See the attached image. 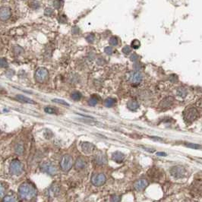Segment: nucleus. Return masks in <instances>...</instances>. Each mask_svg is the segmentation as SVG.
I'll use <instances>...</instances> for the list:
<instances>
[{"label": "nucleus", "mask_w": 202, "mask_h": 202, "mask_svg": "<svg viewBox=\"0 0 202 202\" xmlns=\"http://www.w3.org/2000/svg\"><path fill=\"white\" fill-rule=\"evenodd\" d=\"M36 195L35 186L30 182H24L19 186L18 195L21 199L24 201H30Z\"/></svg>", "instance_id": "1"}, {"label": "nucleus", "mask_w": 202, "mask_h": 202, "mask_svg": "<svg viewBox=\"0 0 202 202\" xmlns=\"http://www.w3.org/2000/svg\"><path fill=\"white\" fill-rule=\"evenodd\" d=\"M9 170L10 172H11L12 175L19 176L23 172V164L18 160H13L11 162V163H10Z\"/></svg>", "instance_id": "2"}, {"label": "nucleus", "mask_w": 202, "mask_h": 202, "mask_svg": "<svg viewBox=\"0 0 202 202\" xmlns=\"http://www.w3.org/2000/svg\"><path fill=\"white\" fill-rule=\"evenodd\" d=\"M73 166V158L71 155L65 154L60 161V167L63 171L68 172Z\"/></svg>", "instance_id": "3"}, {"label": "nucleus", "mask_w": 202, "mask_h": 202, "mask_svg": "<svg viewBox=\"0 0 202 202\" xmlns=\"http://www.w3.org/2000/svg\"><path fill=\"white\" fill-rule=\"evenodd\" d=\"M41 170L42 171L52 176L56 174L57 171H58V169H57L55 164L52 162H45V163H42Z\"/></svg>", "instance_id": "4"}, {"label": "nucleus", "mask_w": 202, "mask_h": 202, "mask_svg": "<svg viewBox=\"0 0 202 202\" xmlns=\"http://www.w3.org/2000/svg\"><path fill=\"white\" fill-rule=\"evenodd\" d=\"M170 174L176 179L184 178L186 175V170L182 166H175L170 169Z\"/></svg>", "instance_id": "5"}, {"label": "nucleus", "mask_w": 202, "mask_h": 202, "mask_svg": "<svg viewBox=\"0 0 202 202\" xmlns=\"http://www.w3.org/2000/svg\"><path fill=\"white\" fill-rule=\"evenodd\" d=\"M184 119L187 122H193L198 117V113L195 108H187L184 112Z\"/></svg>", "instance_id": "6"}, {"label": "nucleus", "mask_w": 202, "mask_h": 202, "mask_svg": "<svg viewBox=\"0 0 202 202\" xmlns=\"http://www.w3.org/2000/svg\"><path fill=\"white\" fill-rule=\"evenodd\" d=\"M107 182V177L103 173L94 174L91 178V182L94 185L100 187L103 185Z\"/></svg>", "instance_id": "7"}, {"label": "nucleus", "mask_w": 202, "mask_h": 202, "mask_svg": "<svg viewBox=\"0 0 202 202\" xmlns=\"http://www.w3.org/2000/svg\"><path fill=\"white\" fill-rule=\"evenodd\" d=\"M48 70L45 68H40L36 71L35 79L37 82L43 83L48 78Z\"/></svg>", "instance_id": "8"}, {"label": "nucleus", "mask_w": 202, "mask_h": 202, "mask_svg": "<svg viewBox=\"0 0 202 202\" xmlns=\"http://www.w3.org/2000/svg\"><path fill=\"white\" fill-rule=\"evenodd\" d=\"M149 182L147 179H140L137 180L134 184V188L137 191H144L148 185Z\"/></svg>", "instance_id": "9"}, {"label": "nucleus", "mask_w": 202, "mask_h": 202, "mask_svg": "<svg viewBox=\"0 0 202 202\" xmlns=\"http://www.w3.org/2000/svg\"><path fill=\"white\" fill-rule=\"evenodd\" d=\"M128 80L131 82L133 83H138L142 80V75L138 71L135 72H131L128 74Z\"/></svg>", "instance_id": "10"}, {"label": "nucleus", "mask_w": 202, "mask_h": 202, "mask_svg": "<svg viewBox=\"0 0 202 202\" xmlns=\"http://www.w3.org/2000/svg\"><path fill=\"white\" fill-rule=\"evenodd\" d=\"M11 17V10L8 7H2L0 8V19L6 21Z\"/></svg>", "instance_id": "11"}, {"label": "nucleus", "mask_w": 202, "mask_h": 202, "mask_svg": "<svg viewBox=\"0 0 202 202\" xmlns=\"http://www.w3.org/2000/svg\"><path fill=\"white\" fill-rule=\"evenodd\" d=\"M81 149L85 154H91L94 150V144H90V143L84 142L81 145Z\"/></svg>", "instance_id": "12"}, {"label": "nucleus", "mask_w": 202, "mask_h": 202, "mask_svg": "<svg viewBox=\"0 0 202 202\" xmlns=\"http://www.w3.org/2000/svg\"><path fill=\"white\" fill-rule=\"evenodd\" d=\"M173 100V97H166V98L163 99V100L161 101V104H160V107L162 108V109H166V108L170 107L172 104Z\"/></svg>", "instance_id": "13"}, {"label": "nucleus", "mask_w": 202, "mask_h": 202, "mask_svg": "<svg viewBox=\"0 0 202 202\" xmlns=\"http://www.w3.org/2000/svg\"><path fill=\"white\" fill-rule=\"evenodd\" d=\"M86 165H87L86 161H85L83 158L79 157L78 158L77 161L75 162V167L76 170H83V169H84L85 166H86Z\"/></svg>", "instance_id": "14"}, {"label": "nucleus", "mask_w": 202, "mask_h": 202, "mask_svg": "<svg viewBox=\"0 0 202 202\" xmlns=\"http://www.w3.org/2000/svg\"><path fill=\"white\" fill-rule=\"evenodd\" d=\"M125 159V155L123 153L116 151L113 154V160L116 163H122Z\"/></svg>", "instance_id": "15"}, {"label": "nucleus", "mask_w": 202, "mask_h": 202, "mask_svg": "<svg viewBox=\"0 0 202 202\" xmlns=\"http://www.w3.org/2000/svg\"><path fill=\"white\" fill-rule=\"evenodd\" d=\"M1 202H21L18 196L15 195H8L2 198Z\"/></svg>", "instance_id": "16"}, {"label": "nucleus", "mask_w": 202, "mask_h": 202, "mask_svg": "<svg viewBox=\"0 0 202 202\" xmlns=\"http://www.w3.org/2000/svg\"><path fill=\"white\" fill-rule=\"evenodd\" d=\"M16 99L20 102L24 103H30V104H35V102L31 99L28 98L27 97H25L24 95L18 94L16 95Z\"/></svg>", "instance_id": "17"}, {"label": "nucleus", "mask_w": 202, "mask_h": 202, "mask_svg": "<svg viewBox=\"0 0 202 202\" xmlns=\"http://www.w3.org/2000/svg\"><path fill=\"white\" fill-rule=\"evenodd\" d=\"M107 157L104 154H99L96 156V163L99 165H104L107 163Z\"/></svg>", "instance_id": "18"}, {"label": "nucleus", "mask_w": 202, "mask_h": 202, "mask_svg": "<svg viewBox=\"0 0 202 202\" xmlns=\"http://www.w3.org/2000/svg\"><path fill=\"white\" fill-rule=\"evenodd\" d=\"M127 106H128V109H131V110H135L139 107L138 103L135 100H130L127 104Z\"/></svg>", "instance_id": "19"}, {"label": "nucleus", "mask_w": 202, "mask_h": 202, "mask_svg": "<svg viewBox=\"0 0 202 202\" xmlns=\"http://www.w3.org/2000/svg\"><path fill=\"white\" fill-rule=\"evenodd\" d=\"M116 99L107 98V100H105V102H104V105H105L107 107H113L115 103H116Z\"/></svg>", "instance_id": "20"}, {"label": "nucleus", "mask_w": 202, "mask_h": 202, "mask_svg": "<svg viewBox=\"0 0 202 202\" xmlns=\"http://www.w3.org/2000/svg\"><path fill=\"white\" fill-rule=\"evenodd\" d=\"M6 185L2 182H0V199L4 198L5 193H6Z\"/></svg>", "instance_id": "21"}, {"label": "nucleus", "mask_w": 202, "mask_h": 202, "mask_svg": "<svg viewBox=\"0 0 202 202\" xmlns=\"http://www.w3.org/2000/svg\"><path fill=\"white\" fill-rule=\"evenodd\" d=\"M177 94L181 97H185L187 95V90H186L185 88L181 87V88H178V90H177Z\"/></svg>", "instance_id": "22"}, {"label": "nucleus", "mask_w": 202, "mask_h": 202, "mask_svg": "<svg viewBox=\"0 0 202 202\" xmlns=\"http://www.w3.org/2000/svg\"><path fill=\"white\" fill-rule=\"evenodd\" d=\"M15 151L17 154H22L24 153V147L22 144H17L15 147Z\"/></svg>", "instance_id": "23"}, {"label": "nucleus", "mask_w": 202, "mask_h": 202, "mask_svg": "<svg viewBox=\"0 0 202 202\" xmlns=\"http://www.w3.org/2000/svg\"><path fill=\"white\" fill-rule=\"evenodd\" d=\"M81 97H82V96H81V94L78 91L74 92V93L71 94V98H72L74 100H76V101L81 100Z\"/></svg>", "instance_id": "24"}, {"label": "nucleus", "mask_w": 202, "mask_h": 202, "mask_svg": "<svg viewBox=\"0 0 202 202\" xmlns=\"http://www.w3.org/2000/svg\"><path fill=\"white\" fill-rule=\"evenodd\" d=\"M44 111L46 113H50V114H55V113H57L56 109L53 107H46L44 109Z\"/></svg>", "instance_id": "25"}, {"label": "nucleus", "mask_w": 202, "mask_h": 202, "mask_svg": "<svg viewBox=\"0 0 202 202\" xmlns=\"http://www.w3.org/2000/svg\"><path fill=\"white\" fill-rule=\"evenodd\" d=\"M8 63L6 59H4V58L0 59V67L6 68V67H8Z\"/></svg>", "instance_id": "26"}, {"label": "nucleus", "mask_w": 202, "mask_h": 202, "mask_svg": "<svg viewBox=\"0 0 202 202\" xmlns=\"http://www.w3.org/2000/svg\"><path fill=\"white\" fill-rule=\"evenodd\" d=\"M97 102H98V100H97V97H92L91 98H90L89 100V101H88V103H89V105H90V106L97 105Z\"/></svg>", "instance_id": "27"}, {"label": "nucleus", "mask_w": 202, "mask_h": 202, "mask_svg": "<svg viewBox=\"0 0 202 202\" xmlns=\"http://www.w3.org/2000/svg\"><path fill=\"white\" fill-rule=\"evenodd\" d=\"M53 102L56 103H60V104H62V105L65 106H69V104L67 102L63 100H60V99H53Z\"/></svg>", "instance_id": "28"}, {"label": "nucleus", "mask_w": 202, "mask_h": 202, "mask_svg": "<svg viewBox=\"0 0 202 202\" xmlns=\"http://www.w3.org/2000/svg\"><path fill=\"white\" fill-rule=\"evenodd\" d=\"M109 43H110V45H112V46H116V45L118 44L117 37H116V36L111 37L110 40H109Z\"/></svg>", "instance_id": "29"}, {"label": "nucleus", "mask_w": 202, "mask_h": 202, "mask_svg": "<svg viewBox=\"0 0 202 202\" xmlns=\"http://www.w3.org/2000/svg\"><path fill=\"white\" fill-rule=\"evenodd\" d=\"M131 46L132 48L137 49L139 47V46H141V43H140V42H139V41H137V40H135V41H132Z\"/></svg>", "instance_id": "30"}, {"label": "nucleus", "mask_w": 202, "mask_h": 202, "mask_svg": "<svg viewBox=\"0 0 202 202\" xmlns=\"http://www.w3.org/2000/svg\"><path fill=\"white\" fill-rule=\"evenodd\" d=\"M53 13H54L53 10L52 9V8H46L44 11L45 15H46V16H52V15H53Z\"/></svg>", "instance_id": "31"}, {"label": "nucleus", "mask_w": 202, "mask_h": 202, "mask_svg": "<svg viewBox=\"0 0 202 202\" xmlns=\"http://www.w3.org/2000/svg\"><path fill=\"white\" fill-rule=\"evenodd\" d=\"M131 47L128 46H125L124 48L123 49V53H124L125 54H129L131 53Z\"/></svg>", "instance_id": "32"}, {"label": "nucleus", "mask_w": 202, "mask_h": 202, "mask_svg": "<svg viewBox=\"0 0 202 202\" xmlns=\"http://www.w3.org/2000/svg\"><path fill=\"white\" fill-rule=\"evenodd\" d=\"M186 146L189 147H191V148H194V149H198L201 147V146H199L198 144H186Z\"/></svg>", "instance_id": "33"}, {"label": "nucleus", "mask_w": 202, "mask_h": 202, "mask_svg": "<svg viewBox=\"0 0 202 202\" xmlns=\"http://www.w3.org/2000/svg\"><path fill=\"white\" fill-rule=\"evenodd\" d=\"M111 201H112V202H119L120 197L118 195H113L112 198H111Z\"/></svg>", "instance_id": "34"}, {"label": "nucleus", "mask_w": 202, "mask_h": 202, "mask_svg": "<svg viewBox=\"0 0 202 202\" xmlns=\"http://www.w3.org/2000/svg\"><path fill=\"white\" fill-rule=\"evenodd\" d=\"M62 2H60V1H55L53 2V5H54V7H55V8H60V5L61 3H62Z\"/></svg>", "instance_id": "35"}, {"label": "nucleus", "mask_w": 202, "mask_h": 202, "mask_svg": "<svg viewBox=\"0 0 202 202\" xmlns=\"http://www.w3.org/2000/svg\"><path fill=\"white\" fill-rule=\"evenodd\" d=\"M104 51H105V53L107 54H109V55H111V54L113 53V49L111 47H106L105 50H104Z\"/></svg>", "instance_id": "36"}, {"label": "nucleus", "mask_w": 202, "mask_h": 202, "mask_svg": "<svg viewBox=\"0 0 202 202\" xmlns=\"http://www.w3.org/2000/svg\"><path fill=\"white\" fill-rule=\"evenodd\" d=\"M86 40L88 41V42H89V43H92V42L94 41V35H88L87 36Z\"/></svg>", "instance_id": "37"}, {"label": "nucleus", "mask_w": 202, "mask_h": 202, "mask_svg": "<svg viewBox=\"0 0 202 202\" xmlns=\"http://www.w3.org/2000/svg\"><path fill=\"white\" fill-rule=\"evenodd\" d=\"M130 59H131L132 61H133V62H135V61H136L138 60V55H137V54H132L131 55V57H130Z\"/></svg>", "instance_id": "38"}, {"label": "nucleus", "mask_w": 202, "mask_h": 202, "mask_svg": "<svg viewBox=\"0 0 202 202\" xmlns=\"http://www.w3.org/2000/svg\"><path fill=\"white\" fill-rule=\"evenodd\" d=\"M156 154H157L158 156H166V154H164V153H157Z\"/></svg>", "instance_id": "39"}]
</instances>
